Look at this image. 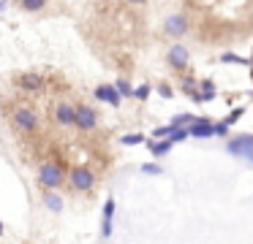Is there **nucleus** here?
<instances>
[{
	"label": "nucleus",
	"mask_w": 253,
	"mask_h": 244,
	"mask_svg": "<svg viewBox=\"0 0 253 244\" xmlns=\"http://www.w3.org/2000/svg\"><path fill=\"white\" fill-rule=\"evenodd\" d=\"M169 133H171V125H164V128L153 130V139H169Z\"/></svg>",
	"instance_id": "obj_24"
},
{
	"label": "nucleus",
	"mask_w": 253,
	"mask_h": 244,
	"mask_svg": "<svg viewBox=\"0 0 253 244\" xmlns=\"http://www.w3.org/2000/svg\"><path fill=\"white\" fill-rule=\"evenodd\" d=\"M112 217H115V198L109 195L104 204V217H101V236L104 239L112 236Z\"/></svg>",
	"instance_id": "obj_12"
},
{
	"label": "nucleus",
	"mask_w": 253,
	"mask_h": 244,
	"mask_svg": "<svg viewBox=\"0 0 253 244\" xmlns=\"http://www.w3.org/2000/svg\"><path fill=\"white\" fill-rule=\"evenodd\" d=\"M74 128L79 130V133H95L98 130V111H95L90 103H74Z\"/></svg>",
	"instance_id": "obj_4"
},
{
	"label": "nucleus",
	"mask_w": 253,
	"mask_h": 244,
	"mask_svg": "<svg viewBox=\"0 0 253 244\" xmlns=\"http://www.w3.org/2000/svg\"><path fill=\"white\" fill-rule=\"evenodd\" d=\"M171 146H174V144H171L169 139H150L147 141V149H150V155H153V157H164Z\"/></svg>",
	"instance_id": "obj_13"
},
{
	"label": "nucleus",
	"mask_w": 253,
	"mask_h": 244,
	"mask_svg": "<svg viewBox=\"0 0 253 244\" xmlns=\"http://www.w3.org/2000/svg\"><path fill=\"white\" fill-rule=\"evenodd\" d=\"M95 182H98V174H95L90 166L68 168V184H71L74 193H93Z\"/></svg>",
	"instance_id": "obj_3"
},
{
	"label": "nucleus",
	"mask_w": 253,
	"mask_h": 244,
	"mask_svg": "<svg viewBox=\"0 0 253 244\" xmlns=\"http://www.w3.org/2000/svg\"><path fill=\"white\" fill-rule=\"evenodd\" d=\"M117 92H120V98H133V87H131V79L128 76H120V79L115 81Z\"/></svg>",
	"instance_id": "obj_16"
},
{
	"label": "nucleus",
	"mask_w": 253,
	"mask_h": 244,
	"mask_svg": "<svg viewBox=\"0 0 253 244\" xmlns=\"http://www.w3.org/2000/svg\"><path fill=\"white\" fill-rule=\"evenodd\" d=\"M6 117H8L11 130L19 133V136H36L41 130V117H39V111H36L33 103H25V101L14 103V106L6 111Z\"/></svg>",
	"instance_id": "obj_1"
},
{
	"label": "nucleus",
	"mask_w": 253,
	"mask_h": 244,
	"mask_svg": "<svg viewBox=\"0 0 253 244\" xmlns=\"http://www.w3.org/2000/svg\"><path fill=\"white\" fill-rule=\"evenodd\" d=\"M212 136H229V125L226 122H212Z\"/></svg>",
	"instance_id": "obj_23"
},
{
	"label": "nucleus",
	"mask_w": 253,
	"mask_h": 244,
	"mask_svg": "<svg viewBox=\"0 0 253 244\" xmlns=\"http://www.w3.org/2000/svg\"><path fill=\"white\" fill-rule=\"evenodd\" d=\"M93 98L101 103H109V106H115V108H120V103H123V98H120V92H117L115 84H98L93 92Z\"/></svg>",
	"instance_id": "obj_9"
},
{
	"label": "nucleus",
	"mask_w": 253,
	"mask_h": 244,
	"mask_svg": "<svg viewBox=\"0 0 253 244\" xmlns=\"http://www.w3.org/2000/svg\"><path fill=\"white\" fill-rule=\"evenodd\" d=\"M120 141H123L126 146H136V144H142V141H144V136H142V133H126Z\"/></svg>",
	"instance_id": "obj_21"
},
{
	"label": "nucleus",
	"mask_w": 253,
	"mask_h": 244,
	"mask_svg": "<svg viewBox=\"0 0 253 244\" xmlns=\"http://www.w3.org/2000/svg\"><path fill=\"white\" fill-rule=\"evenodd\" d=\"M199 95H202V103L215 101V95H218V87H215V81H212V79H202V81H199Z\"/></svg>",
	"instance_id": "obj_14"
},
{
	"label": "nucleus",
	"mask_w": 253,
	"mask_h": 244,
	"mask_svg": "<svg viewBox=\"0 0 253 244\" xmlns=\"http://www.w3.org/2000/svg\"><path fill=\"white\" fill-rule=\"evenodd\" d=\"M188 136H191V139H210V136H212V122H210L207 117H196L188 125Z\"/></svg>",
	"instance_id": "obj_10"
},
{
	"label": "nucleus",
	"mask_w": 253,
	"mask_h": 244,
	"mask_svg": "<svg viewBox=\"0 0 253 244\" xmlns=\"http://www.w3.org/2000/svg\"><path fill=\"white\" fill-rule=\"evenodd\" d=\"M188 27H191V22H188L185 14H171V16H166V22H164V33L169 38H174V41H180V38L185 35Z\"/></svg>",
	"instance_id": "obj_8"
},
{
	"label": "nucleus",
	"mask_w": 253,
	"mask_h": 244,
	"mask_svg": "<svg viewBox=\"0 0 253 244\" xmlns=\"http://www.w3.org/2000/svg\"><path fill=\"white\" fill-rule=\"evenodd\" d=\"M142 171H144V174H150V176H155V174H161V166H158V163H144Z\"/></svg>",
	"instance_id": "obj_26"
},
{
	"label": "nucleus",
	"mask_w": 253,
	"mask_h": 244,
	"mask_svg": "<svg viewBox=\"0 0 253 244\" xmlns=\"http://www.w3.org/2000/svg\"><path fill=\"white\" fill-rule=\"evenodd\" d=\"M68 179V168L60 157H49L39 166V174H36V184H39L41 193L46 190H60Z\"/></svg>",
	"instance_id": "obj_2"
},
{
	"label": "nucleus",
	"mask_w": 253,
	"mask_h": 244,
	"mask_svg": "<svg viewBox=\"0 0 253 244\" xmlns=\"http://www.w3.org/2000/svg\"><path fill=\"white\" fill-rule=\"evenodd\" d=\"M242 114H245V108H234V111H231V114H229V117H226V119H223V122H226V125H229V128H231V125H234V122H237V119H240V117H242Z\"/></svg>",
	"instance_id": "obj_25"
},
{
	"label": "nucleus",
	"mask_w": 253,
	"mask_h": 244,
	"mask_svg": "<svg viewBox=\"0 0 253 244\" xmlns=\"http://www.w3.org/2000/svg\"><path fill=\"white\" fill-rule=\"evenodd\" d=\"M158 95H161V98H166V101H169V98L174 95V90H171L169 81H161V84H158Z\"/></svg>",
	"instance_id": "obj_22"
},
{
	"label": "nucleus",
	"mask_w": 253,
	"mask_h": 244,
	"mask_svg": "<svg viewBox=\"0 0 253 244\" xmlns=\"http://www.w3.org/2000/svg\"><path fill=\"white\" fill-rule=\"evenodd\" d=\"M52 119H55L57 128L71 130L74 128V103L71 101H57L52 106Z\"/></svg>",
	"instance_id": "obj_7"
},
{
	"label": "nucleus",
	"mask_w": 253,
	"mask_h": 244,
	"mask_svg": "<svg viewBox=\"0 0 253 244\" xmlns=\"http://www.w3.org/2000/svg\"><path fill=\"white\" fill-rule=\"evenodd\" d=\"M3 233H6V228H3V222H0V236H3Z\"/></svg>",
	"instance_id": "obj_29"
},
{
	"label": "nucleus",
	"mask_w": 253,
	"mask_h": 244,
	"mask_svg": "<svg viewBox=\"0 0 253 244\" xmlns=\"http://www.w3.org/2000/svg\"><path fill=\"white\" fill-rule=\"evenodd\" d=\"M14 87L22 92H41L46 87V79L36 70H22V73H14Z\"/></svg>",
	"instance_id": "obj_6"
},
{
	"label": "nucleus",
	"mask_w": 253,
	"mask_h": 244,
	"mask_svg": "<svg viewBox=\"0 0 253 244\" xmlns=\"http://www.w3.org/2000/svg\"><path fill=\"white\" fill-rule=\"evenodd\" d=\"M128 3H131V5H144L147 0H128Z\"/></svg>",
	"instance_id": "obj_28"
},
{
	"label": "nucleus",
	"mask_w": 253,
	"mask_h": 244,
	"mask_svg": "<svg viewBox=\"0 0 253 244\" xmlns=\"http://www.w3.org/2000/svg\"><path fill=\"white\" fill-rule=\"evenodd\" d=\"M185 139H191V136H188V128H171V133H169L171 144H180V141H185Z\"/></svg>",
	"instance_id": "obj_19"
},
{
	"label": "nucleus",
	"mask_w": 253,
	"mask_h": 244,
	"mask_svg": "<svg viewBox=\"0 0 253 244\" xmlns=\"http://www.w3.org/2000/svg\"><path fill=\"white\" fill-rule=\"evenodd\" d=\"M41 204H44L46 211H52V214H60L63 206H66V201H63V195L57 193V190H46V193L41 195Z\"/></svg>",
	"instance_id": "obj_11"
},
{
	"label": "nucleus",
	"mask_w": 253,
	"mask_h": 244,
	"mask_svg": "<svg viewBox=\"0 0 253 244\" xmlns=\"http://www.w3.org/2000/svg\"><path fill=\"white\" fill-rule=\"evenodd\" d=\"M6 8H8V0H0V14H3Z\"/></svg>",
	"instance_id": "obj_27"
},
{
	"label": "nucleus",
	"mask_w": 253,
	"mask_h": 244,
	"mask_svg": "<svg viewBox=\"0 0 253 244\" xmlns=\"http://www.w3.org/2000/svg\"><path fill=\"white\" fill-rule=\"evenodd\" d=\"M17 5L25 11V14H36V11L46 8V0H17Z\"/></svg>",
	"instance_id": "obj_15"
},
{
	"label": "nucleus",
	"mask_w": 253,
	"mask_h": 244,
	"mask_svg": "<svg viewBox=\"0 0 253 244\" xmlns=\"http://www.w3.org/2000/svg\"><path fill=\"white\" fill-rule=\"evenodd\" d=\"M188 63H191V52H188V46H182V43H171L169 52H166V65H169L174 73H185Z\"/></svg>",
	"instance_id": "obj_5"
},
{
	"label": "nucleus",
	"mask_w": 253,
	"mask_h": 244,
	"mask_svg": "<svg viewBox=\"0 0 253 244\" xmlns=\"http://www.w3.org/2000/svg\"><path fill=\"white\" fill-rule=\"evenodd\" d=\"M193 119H196L193 114H177V117H171V128H188Z\"/></svg>",
	"instance_id": "obj_18"
},
{
	"label": "nucleus",
	"mask_w": 253,
	"mask_h": 244,
	"mask_svg": "<svg viewBox=\"0 0 253 244\" xmlns=\"http://www.w3.org/2000/svg\"><path fill=\"white\" fill-rule=\"evenodd\" d=\"M150 92H153V84H139L136 90H133V98H136V101H147Z\"/></svg>",
	"instance_id": "obj_20"
},
{
	"label": "nucleus",
	"mask_w": 253,
	"mask_h": 244,
	"mask_svg": "<svg viewBox=\"0 0 253 244\" xmlns=\"http://www.w3.org/2000/svg\"><path fill=\"white\" fill-rule=\"evenodd\" d=\"M220 63H234V65H251V60L242 57V54H234V52H223L220 54Z\"/></svg>",
	"instance_id": "obj_17"
}]
</instances>
